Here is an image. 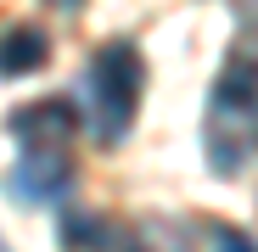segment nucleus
I'll return each instance as SVG.
<instances>
[{
    "label": "nucleus",
    "instance_id": "1",
    "mask_svg": "<svg viewBox=\"0 0 258 252\" xmlns=\"http://www.w3.org/2000/svg\"><path fill=\"white\" fill-rule=\"evenodd\" d=\"M141 90H146L141 51L123 45V39L101 45L90 62H84V78H79V118H84V129L96 135V146H118L129 129H135Z\"/></svg>",
    "mask_w": 258,
    "mask_h": 252
},
{
    "label": "nucleus",
    "instance_id": "2",
    "mask_svg": "<svg viewBox=\"0 0 258 252\" xmlns=\"http://www.w3.org/2000/svg\"><path fill=\"white\" fill-rule=\"evenodd\" d=\"M258 151V62L236 56L219 84L208 96V118H202V157L213 174H236Z\"/></svg>",
    "mask_w": 258,
    "mask_h": 252
},
{
    "label": "nucleus",
    "instance_id": "3",
    "mask_svg": "<svg viewBox=\"0 0 258 252\" xmlns=\"http://www.w3.org/2000/svg\"><path fill=\"white\" fill-rule=\"evenodd\" d=\"M73 180V162H68V146H17V168H12V196L28 202V207H45L68 191Z\"/></svg>",
    "mask_w": 258,
    "mask_h": 252
},
{
    "label": "nucleus",
    "instance_id": "4",
    "mask_svg": "<svg viewBox=\"0 0 258 252\" xmlns=\"http://www.w3.org/2000/svg\"><path fill=\"white\" fill-rule=\"evenodd\" d=\"M79 129V107L73 101H34L12 112V135L17 146H68Z\"/></svg>",
    "mask_w": 258,
    "mask_h": 252
},
{
    "label": "nucleus",
    "instance_id": "5",
    "mask_svg": "<svg viewBox=\"0 0 258 252\" xmlns=\"http://www.w3.org/2000/svg\"><path fill=\"white\" fill-rule=\"evenodd\" d=\"M45 34L39 28H12V34H0V78H23L34 67H45Z\"/></svg>",
    "mask_w": 258,
    "mask_h": 252
},
{
    "label": "nucleus",
    "instance_id": "6",
    "mask_svg": "<svg viewBox=\"0 0 258 252\" xmlns=\"http://www.w3.org/2000/svg\"><path fill=\"white\" fill-rule=\"evenodd\" d=\"M213 252H258V241L241 230H213Z\"/></svg>",
    "mask_w": 258,
    "mask_h": 252
},
{
    "label": "nucleus",
    "instance_id": "7",
    "mask_svg": "<svg viewBox=\"0 0 258 252\" xmlns=\"http://www.w3.org/2000/svg\"><path fill=\"white\" fill-rule=\"evenodd\" d=\"M56 6H79V0H56Z\"/></svg>",
    "mask_w": 258,
    "mask_h": 252
}]
</instances>
